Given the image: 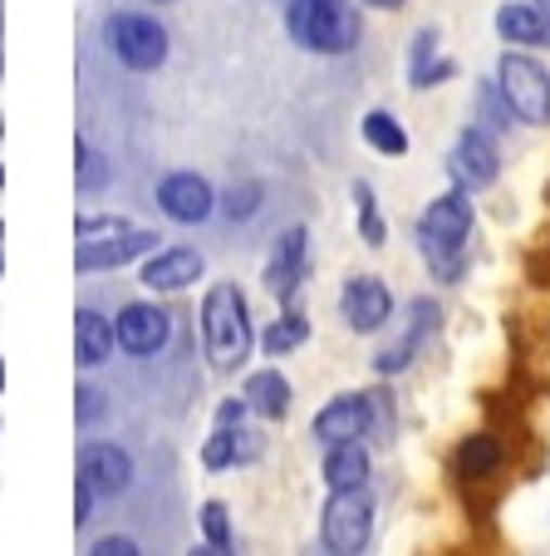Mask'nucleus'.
Segmentation results:
<instances>
[{
    "label": "nucleus",
    "instance_id": "nucleus-1",
    "mask_svg": "<svg viewBox=\"0 0 550 556\" xmlns=\"http://www.w3.org/2000/svg\"><path fill=\"white\" fill-rule=\"evenodd\" d=\"M202 336H207V355L217 369H236L251 355V320L236 286H212L202 305Z\"/></svg>",
    "mask_w": 550,
    "mask_h": 556
},
{
    "label": "nucleus",
    "instance_id": "nucleus-2",
    "mask_svg": "<svg viewBox=\"0 0 550 556\" xmlns=\"http://www.w3.org/2000/svg\"><path fill=\"white\" fill-rule=\"evenodd\" d=\"M291 35L305 50L320 54H344L359 40V21L344 0H295L291 5Z\"/></svg>",
    "mask_w": 550,
    "mask_h": 556
},
{
    "label": "nucleus",
    "instance_id": "nucleus-3",
    "mask_svg": "<svg viewBox=\"0 0 550 556\" xmlns=\"http://www.w3.org/2000/svg\"><path fill=\"white\" fill-rule=\"evenodd\" d=\"M374 532V503L363 488H334V497L324 503V546L340 556L363 552Z\"/></svg>",
    "mask_w": 550,
    "mask_h": 556
},
{
    "label": "nucleus",
    "instance_id": "nucleus-4",
    "mask_svg": "<svg viewBox=\"0 0 550 556\" xmlns=\"http://www.w3.org/2000/svg\"><path fill=\"white\" fill-rule=\"evenodd\" d=\"M468 231H472V202L462 198V192H447V198L433 202V207L423 212V222H418L423 252L433 256V262H452V256L462 252V242H468Z\"/></svg>",
    "mask_w": 550,
    "mask_h": 556
},
{
    "label": "nucleus",
    "instance_id": "nucleus-5",
    "mask_svg": "<svg viewBox=\"0 0 550 556\" xmlns=\"http://www.w3.org/2000/svg\"><path fill=\"white\" fill-rule=\"evenodd\" d=\"M501 89L507 104L516 109L526 124H550V74L526 54H507L501 60Z\"/></svg>",
    "mask_w": 550,
    "mask_h": 556
},
{
    "label": "nucleus",
    "instance_id": "nucleus-6",
    "mask_svg": "<svg viewBox=\"0 0 550 556\" xmlns=\"http://www.w3.org/2000/svg\"><path fill=\"white\" fill-rule=\"evenodd\" d=\"M104 35L128 70H157L167 60V30L148 15H114L104 25Z\"/></svg>",
    "mask_w": 550,
    "mask_h": 556
},
{
    "label": "nucleus",
    "instance_id": "nucleus-7",
    "mask_svg": "<svg viewBox=\"0 0 550 556\" xmlns=\"http://www.w3.org/2000/svg\"><path fill=\"white\" fill-rule=\"evenodd\" d=\"M79 483H89L99 497H118L133 483V458L118 443H89L79 453Z\"/></svg>",
    "mask_w": 550,
    "mask_h": 556
},
{
    "label": "nucleus",
    "instance_id": "nucleus-8",
    "mask_svg": "<svg viewBox=\"0 0 550 556\" xmlns=\"http://www.w3.org/2000/svg\"><path fill=\"white\" fill-rule=\"evenodd\" d=\"M114 340H118V350H128V355H138V359L157 355V350L167 345V311H157V305H128V311L118 315Z\"/></svg>",
    "mask_w": 550,
    "mask_h": 556
},
{
    "label": "nucleus",
    "instance_id": "nucleus-9",
    "mask_svg": "<svg viewBox=\"0 0 550 556\" xmlns=\"http://www.w3.org/2000/svg\"><path fill=\"white\" fill-rule=\"evenodd\" d=\"M344 320H349L359 336H369V330H379L394 315V301H388L384 281L379 276H354L349 286H344Z\"/></svg>",
    "mask_w": 550,
    "mask_h": 556
},
{
    "label": "nucleus",
    "instance_id": "nucleus-10",
    "mask_svg": "<svg viewBox=\"0 0 550 556\" xmlns=\"http://www.w3.org/2000/svg\"><path fill=\"white\" fill-rule=\"evenodd\" d=\"M157 202H163V212L167 217H177V222H202L212 207H217L207 178H197V173H172V178H163Z\"/></svg>",
    "mask_w": 550,
    "mask_h": 556
},
{
    "label": "nucleus",
    "instance_id": "nucleus-11",
    "mask_svg": "<svg viewBox=\"0 0 550 556\" xmlns=\"http://www.w3.org/2000/svg\"><path fill=\"white\" fill-rule=\"evenodd\" d=\"M157 237L153 231H128V237H114V242H84L79 247V271H104V266H124L133 262V256H143L148 247H153Z\"/></svg>",
    "mask_w": 550,
    "mask_h": 556
},
{
    "label": "nucleus",
    "instance_id": "nucleus-12",
    "mask_svg": "<svg viewBox=\"0 0 550 556\" xmlns=\"http://www.w3.org/2000/svg\"><path fill=\"white\" fill-rule=\"evenodd\" d=\"M359 433H369V404H363L359 394L334 400L330 409L315 419V439H324V443H344V439H359Z\"/></svg>",
    "mask_w": 550,
    "mask_h": 556
},
{
    "label": "nucleus",
    "instance_id": "nucleus-13",
    "mask_svg": "<svg viewBox=\"0 0 550 556\" xmlns=\"http://www.w3.org/2000/svg\"><path fill=\"white\" fill-rule=\"evenodd\" d=\"M300 271H305V227H295V231H285V237H281V252L270 256L266 286L276 295H295V286H300Z\"/></svg>",
    "mask_w": 550,
    "mask_h": 556
},
{
    "label": "nucleus",
    "instance_id": "nucleus-14",
    "mask_svg": "<svg viewBox=\"0 0 550 556\" xmlns=\"http://www.w3.org/2000/svg\"><path fill=\"white\" fill-rule=\"evenodd\" d=\"M192 276H202V256L197 252H182V247H177V252L153 256V262L143 266V281L153 286V291H182Z\"/></svg>",
    "mask_w": 550,
    "mask_h": 556
},
{
    "label": "nucleus",
    "instance_id": "nucleus-15",
    "mask_svg": "<svg viewBox=\"0 0 550 556\" xmlns=\"http://www.w3.org/2000/svg\"><path fill=\"white\" fill-rule=\"evenodd\" d=\"M452 168H457V178L462 182H472V188H487L491 178H497V148L487 143L482 134H468L462 143H457V157H452Z\"/></svg>",
    "mask_w": 550,
    "mask_h": 556
},
{
    "label": "nucleus",
    "instance_id": "nucleus-16",
    "mask_svg": "<svg viewBox=\"0 0 550 556\" xmlns=\"http://www.w3.org/2000/svg\"><path fill=\"white\" fill-rule=\"evenodd\" d=\"M114 326H108L99 311H79L74 320V350H79V365H104L108 350H114Z\"/></svg>",
    "mask_w": 550,
    "mask_h": 556
},
{
    "label": "nucleus",
    "instance_id": "nucleus-17",
    "mask_svg": "<svg viewBox=\"0 0 550 556\" xmlns=\"http://www.w3.org/2000/svg\"><path fill=\"white\" fill-rule=\"evenodd\" d=\"M369 478V453L359 448V439L330 443V458H324V483L330 488H363Z\"/></svg>",
    "mask_w": 550,
    "mask_h": 556
},
{
    "label": "nucleus",
    "instance_id": "nucleus-18",
    "mask_svg": "<svg viewBox=\"0 0 550 556\" xmlns=\"http://www.w3.org/2000/svg\"><path fill=\"white\" fill-rule=\"evenodd\" d=\"M246 404L260 414V419H285V414H291V384H285V375H276V369L251 375Z\"/></svg>",
    "mask_w": 550,
    "mask_h": 556
},
{
    "label": "nucleus",
    "instance_id": "nucleus-19",
    "mask_svg": "<svg viewBox=\"0 0 550 556\" xmlns=\"http://www.w3.org/2000/svg\"><path fill=\"white\" fill-rule=\"evenodd\" d=\"M497 30L507 35V40H516V45H546L550 25L540 21L530 5H507V11L497 15Z\"/></svg>",
    "mask_w": 550,
    "mask_h": 556
},
{
    "label": "nucleus",
    "instance_id": "nucleus-20",
    "mask_svg": "<svg viewBox=\"0 0 550 556\" xmlns=\"http://www.w3.org/2000/svg\"><path fill=\"white\" fill-rule=\"evenodd\" d=\"M363 138H369V148H379V153H388V157L408 153V134L398 128V118L384 114V109H374V114L363 118Z\"/></svg>",
    "mask_w": 550,
    "mask_h": 556
},
{
    "label": "nucleus",
    "instance_id": "nucleus-21",
    "mask_svg": "<svg viewBox=\"0 0 550 556\" xmlns=\"http://www.w3.org/2000/svg\"><path fill=\"white\" fill-rule=\"evenodd\" d=\"M305 336H310V320H305L300 311H285L281 320L266 330V355H291L295 345H305Z\"/></svg>",
    "mask_w": 550,
    "mask_h": 556
},
{
    "label": "nucleus",
    "instance_id": "nucleus-22",
    "mask_svg": "<svg viewBox=\"0 0 550 556\" xmlns=\"http://www.w3.org/2000/svg\"><path fill=\"white\" fill-rule=\"evenodd\" d=\"M251 453H256V443H246V448H241V443H236V433H231V424H221V429H217V439L207 443V468H227V463L251 458Z\"/></svg>",
    "mask_w": 550,
    "mask_h": 556
},
{
    "label": "nucleus",
    "instance_id": "nucleus-23",
    "mask_svg": "<svg viewBox=\"0 0 550 556\" xmlns=\"http://www.w3.org/2000/svg\"><path fill=\"white\" fill-rule=\"evenodd\" d=\"M457 468H462V472H491V468H497V443H491V439L462 443V453H457Z\"/></svg>",
    "mask_w": 550,
    "mask_h": 556
},
{
    "label": "nucleus",
    "instance_id": "nucleus-24",
    "mask_svg": "<svg viewBox=\"0 0 550 556\" xmlns=\"http://www.w3.org/2000/svg\"><path fill=\"white\" fill-rule=\"evenodd\" d=\"M202 532H207L212 552H231V522H227V507H221V503H207V507H202Z\"/></svg>",
    "mask_w": 550,
    "mask_h": 556
},
{
    "label": "nucleus",
    "instance_id": "nucleus-25",
    "mask_svg": "<svg viewBox=\"0 0 550 556\" xmlns=\"http://www.w3.org/2000/svg\"><path fill=\"white\" fill-rule=\"evenodd\" d=\"M221 207H227V217H251V212L260 207V188H256V182H241V188L227 192V202H221Z\"/></svg>",
    "mask_w": 550,
    "mask_h": 556
},
{
    "label": "nucleus",
    "instance_id": "nucleus-26",
    "mask_svg": "<svg viewBox=\"0 0 550 556\" xmlns=\"http://www.w3.org/2000/svg\"><path fill=\"white\" fill-rule=\"evenodd\" d=\"M354 202H359V217H363V242L369 247H379L384 242V227H379V217H374V198H369V188H354Z\"/></svg>",
    "mask_w": 550,
    "mask_h": 556
},
{
    "label": "nucleus",
    "instance_id": "nucleus-27",
    "mask_svg": "<svg viewBox=\"0 0 550 556\" xmlns=\"http://www.w3.org/2000/svg\"><path fill=\"white\" fill-rule=\"evenodd\" d=\"M79 188L84 192H94V188H104V178H108V168H104V157H99V153H89V148H84L79 143Z\"/></svg>",
    "mask_w": 550,
    "mask_h": 556
},
{
    "label": "nucleus",
    "instance_id": "nucleus-28",
    "mask_svg": "<svg viewBox=\"0 0 550 556\" xmlns=\"http://www.w3.org/2000/svg\"><path fill=\"white\" fill-rule=\"evenodd\" d=\"M74 409H79V424H94L99 414H104V394H99L94 384H79V404H74Z\"/></svg>",
    "mask_w": 550,
    "mask_h": 556
},
{
    "label": "nucleus",
    "instance_id": "nucleus-29",
    "mask_svg": "<svg viewBox=\"0 0 550 556\" xmlns=\"http://www.w3.org/2000/svg\"><path fill=\"white\" fill-rule=\"evenodd\" d=\"M94 556H138V546L128 536H104V542H94Z\"/></svg>",
    "mask_w": 550,
    "mask_h": 556
},
{
    "label": "nucleus",
    "instance_id": "nucleus-30",
    "mask_svg": "<svg viewBox=\"0 0 550 556\" xmlns=\"http://www.w3.org/2000/svg\"><path fill=\"white\" fill-rule=\"evenodd\" d=\"M89 503H94V488L79 483V488H74V522H79V527L94 517V513H89Z\"/></svg>",
    "mask_w": 550,
    "mask_h": 556
},
{
    "label": "nucleus",
    "instance_id": "nucleus-31",
    "mask_svg": "<svg viewBox=\"0 0 550 556\" xmlns=\"http://www.w3.org/2000/svg\"><path fill=\"white\" fill-rule=\"evenodd\" d=\"M217 424H241V404H221Z\"/></svg>",
    "mask_w": 550,
    "mask_h": 556
},
{
    "label": "nucleus",
    "instance_id": "nucleus-32",
    "mask_svg": "<svg viewBox=\"0 0 550 556\" xmlns=\"http://www.w3.org/2000/svg\"><path fill=\"white\" fill-rule=\"evenodd\" d=\"M369 5H404V0H369Z\"/></svg>",
    "mask_w": 550,
    "mask_h": 556
},
{
    "label": "nucleus",
    "instance_id": "nucleus-33",
    "mask_svg": "<svg viewBox=\"0 0 550 556\" xmlns=\"http://www.w3.org/2000/svg\"><path fill=\"white\" fill-rule=\"evenodd\" d=\"M0 389H5V369H0Z\"/></svg>",
    "mask_w": 550,
    "mask_h": 556
},
{
    "label": "nucleus",
    "instance_id": "nucleus-34",
    "mask_svg": "<svg viewBox=\"0 0 550 556\" xmlns=\"http://www.w3.org/2000/svg\"><path fill=\"white\" fill-rule=\"evenodd\" d=\"M0 271H5V256H0Z\"/></svg>",
    "mask_w": 550,
    "mask_h": 556
}]
</instances>
